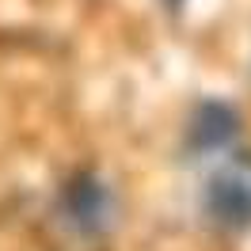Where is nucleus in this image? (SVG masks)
I'll use <instances>...</instances> for the list:
<instances>
[{
	"instance_id": "nucleus-1",
	"label": "nucleus",
	"mask_w": 251,
	"mask_h": 251,
	"mask_svg": "<svg viewBox=\"0 0 251 251\" xmlns=\"http://www.w3.org/2000/svg\"><path fill=\"white\" fill-rule=\"evenodd\" d=\"M202 213L228 236L251 228V149H240L213 168L202 187Z\"/></svg>"
},
{
	"instance_id": "nucleus-2",
	"label": "nucleus",
	"mask_w": 251,
	"mask_h": 251,
	"mask_svg": "<svg viewBox=\"0 0 251 251\" xmlns=\"http://www.w3.org/2000/svg\"><path fill=\"white\" fill-rule=\"evenodd\" d=\"M57 213L76 236H103L114 221V190L99 175L80 172L61 187Z\"/></svg>"
},
{
	"instance_id": "nucleus-3",
	"label": "nucleus",
	"mask_w": 251,
	"mask_h": 251,
	"mask_svg": "<svg viewBox=\"0 0 251 251\" xmlns=\"http://www.w3.org/2000/svg\"><path fill=\"white\" fill-rule=\"evenodd\" d=\"M240 133V114L236 107L221 103V99H205L194 107L187 126V149L190 152H221L228 149Z\"/></svg>"
}]
</instances>
